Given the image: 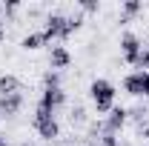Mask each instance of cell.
Returning <instances> with one entry per match:
<instances>
[{
	"label": "cell",
	"instance_id": "cell-16",
	"mask_svg": "<svg viewBox=\"0 0 149 146\" xmlns=\"http://www.w3.org/2000/svg\"><path fill=\"white\" fill-rule=\"evenodd\" d=\"M26 146H29V143H26Z\"/></svg>",
	"mask_w": 149,
	"mask_h": 146
},
{
	"label": "cell",
	"instance_id": "cell-11",
	"mask_svg": "<svg viewBox=\"0 0 149 146\" xmlns=\"http://www.w3.org/2000/svg\"><path fill=\"white\" fill-rule=\"evenodd\" d=\"M40 46H46V37H43V32L23 37V49H40Z\"/></svg>",
	"mask_w": 149,
	"mask_h": 146
},
{
	"label": "cell",
	"instance_id": "cell-14",
	"mask_svg": "<svg viewBox=\"0 0 149 146\" xmlns=\"http://www.w3.org/2000/svg\"><path fill=\"white\" fill-rule=\"evenodd\" d=\"M138 9H141V6H138V3H126V6H123V12H126V15H135V12H138Z\"/></svg>",
	"mask_w": 149,
	"mask_h": 146
},
{
	"label": "cell",
	"instance_id": "cell-3",
	"mask_svg": "<svg viewBox=\"0 0 149 146\" xmlns=\"http://www.w3.org/2000/svg\"><path fill=\"white\" fill-rule=\"evenodd\" d=\"M60 103H63V92H60V86H57V77H55V74H46V92H43V97H40V106H37V109L55 112Z\"/></svg>",
	"mask_w": 149,
	"mask_h": 146
},
{
	"label": "cell",
	"instance_id": "cell-13",
	"mask_svg": "<svg viewBox=\"0 0 149 146\" xmlns=\"http://www.w3.org/2000/svg\"><path fill=\"white\" fill-rule=\"evenodd\" d=\"M97 140H100L97 146H118V140H115L112 135H103V138H97Z\"/></svg>",
	"mask_w": 149,
	"mask_h": 146
},
{
	"label": "cell",
	"instance_id": "cell-4",
	"mask_svg": "<svg viewBox=\"0 0 149 146\" xmlns=\"http://www.w3.org/2000/svg\"><path fill=\"white\" fill-rule=\"evenodd\" d=\"M35 126L43 138H57V120H55V112H46V109H37V117H35Z\"/></svg>",
	"mask_w": 149,
	"mask_h": 146
},
{
	"label": "cell",
	"instance_id": "cell-15",
	"mask_svg": "<svg viewBox=\"0 0 149 146\" xmlns=\"http://www.w3.org/2000/svg\"><path fill=\"white\" fill-rule=\"evenodd\" d=\"M0 146H6V138H3V135H0Z\"/></svg>",
	"mask_w": 149,
	"mask_h": 146
},
{
	"label": "cell",
	"instance_id": "cell-8",
	"mask_svg": "<svg viewBox=\"0 0 149 146\" xmlns=\"http://www.w3.org/2000/svg\"><path fill=\"white\" fill-rule=\"evenodd\" d=\"M6 95H20V80L15 74L0 77V97H6Z\"/></svg>",
	"mask_w": 149,
	"mask_h": 146
},
{
	"label": "cell",
	"instance_id": "cell-1",
	"mask_svg": "<svg viewBox=\"0 0 149 146\" xmlns=\"http://www.w3.org/2000/svg\"><path fill=\"white\" fill-rule=\"evenodd\" d=\"M77 26H80V20H77V17H63V15H55V17H49V23H46L43 37H46V43H52L55 37H66V35H72Z\"/></svg>",
	"mask_w": 149,
	"mask_h": 146
},
{
	"label": "cell",
	"instance_id": "cell-7",
	"mask_svg": "<svg viewBox=\"0 0 149 146\" xmlns=\"http://www.w3.org/2000/svg\"><path fill=\"white\" fill-rule=\"evenodd\" d=\"M123 123H126V109H112L109 117H106V123H103V132L115 138V132L123 126Z\"/></svg>",
	"mask_w": 149,
	"mask_h": 146
},
{
	"label": "cell",
	"instance_id": "cell-9",
	"mask_svg": "<svg viewBox=\"0 0 149 146\" xmlns=\"http://www.w3.org/2000/svg\"><path fill=\"white\" fill-rule=\"evenodd\" d=\"M20 103H23L20 95H6V97H0V112L3 115H15L20 109Z\"/></svg>",
	"mask_w": 149,
	"mask_h": 146
},
{
	"label": "cell",
	"instance_id": "cell-2",
	"mask_svg": "<svg viewBox=\"0 0 149 146\" xmlns=\"http://www.w3.org/2000/svg\"><path fill=\"white\" fill-rule=\"evenodd\" d=\"M92 100L97 112H112V103H115V86L109 80H95L92 83Z\"/></svg>",
	"mask_w": 149,
	"mask_h": 146
},
{
	"label": "cell",
	"instance_id": "cell-10",
	"mask_svg": "<svg viewBox=\"0 0 149 146\" xmlns=\"http://www.w3.org/2000/svg\"><path fill=\"white\" fill-rule=\"evenodd\" d=\"M52 69H63L66 63H69V52L63 49V46H52Z\"/></svg>",
	"mask_w": 149,
	"mask_h": 146
},
{
	"label": "cell",
	"instance_id": "cell-12",
	"mask_svg": "<svg viewBox=\"0 0 149 146\" xmlns=\"http://www.w3.org/2000/svg\"><path fill=\"white\" fill-rule=\"evenodd\" d=\"M138 69H149V46L141 49V57H138V63H135Z\"/></svg>",
	"mask_w": 149,
	"mask_h": 146
},
{
	"label": "cell",
	"instance_id": "cell-5",
	"mask_svg": "<svg viewBox=\"0 0 149 146\" xmlns=\"http://www.w3.org/2000/svg\"><path fill=\"white\" fill-rule=\"evenodd\" d=\"M123 86H126L129 95H143V97H149V72L129 74V77L123 80Z\"/></svg>",
	"mask_w": 149,
	"mask_h": 146
},
{
	"label": "cell",
	"instance_id": "cell-6",
	"mask_svg": "<svg viewBox=\"0 0 149 146\" xmlns=\"http://www.w3.org/2000/svg\"><path fill=\"white\" fill-rule=\"evenodd\" d=\"M120 49H123V57L129 60V63H138V57H141V40L135 35H123V40H120Z\"/></svg>",
	"mask_w": 149,
	"mask_h": 146
}]
</instances>
